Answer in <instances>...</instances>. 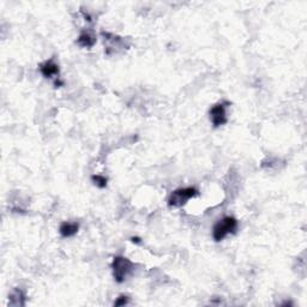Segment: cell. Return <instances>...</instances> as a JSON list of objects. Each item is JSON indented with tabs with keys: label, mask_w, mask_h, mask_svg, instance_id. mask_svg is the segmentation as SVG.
<instances>
[{
	"label": "cell",
	"mask_w": 307,
	"mask_h": 307,
	"mask_svg": "<svg viewBox=\"0 0 307 307\" xmlns=\"http://www.w3.org/2000/svg\"><path fill=\"white\" fill-rule=\"evenodd\" d=\"M227 105L228 103L218 102L210 108L209 115H210V122L214 125V128H220V126L224 125V124L228 122V118H227Z\"/></svg>",
	"instance_id": "5b68a950"
},
{
	"label": "cell",
	"mask_w": 307,
	"mask_h": 307,
	"mask_svg": "<svg viewBox=\"0 0 307 307\" xmlns=\"http://www.w3.org/2000/svg\"><path fill=\"white\" fill-rule=\"evenodd\" d=\"M131 240H132V243H137V244L141 243V239L140 238H132Z\"/></svg>",
	"instance_id": "7c38bea8"
},
{
	"label": "cell",
	"mask_w": 307,
	"mask_h": 307,
	"mask_svg": "<svg viewBox=\"0 0 307 307\" xmlns=\"http://www.w3.org/2000/svg\"><path fill=\"white\" fill-rule=\"evenodd\" d=\"M8 305L13 307L25 306V293L20 288H14L8 297Z\"/></svg>",
	"instance_id": "9c48e42d"
},
{
	"label": "cell",
	"mask_w": 307,
	"mask_h": 307,
	"mask_svg": "<svg viewBox=\"0 0 307 307\" xmlns=\"http://www.w3.org/2000/svg\"><path fill=\"white\" fill-rule=\"evenodd\" d=\"M198 190L196 187H184L173 191L168 197V206L169 208H181L191 198L198 196Z\"/></svg>",
	"instance_id": "3957f363"
},
{
	"label": "cell",
	"mask_w": 307,
	"mask_h": 307,
	"mask_svg": "<svg viewBox=\"0 0 307 307\" xmlns=\"http://www.w3.org/2000/svg\"><path fill=\"white\" fill-rule=\"evenodd\" d=\"M91 180H93L94 185L97 186L99 188H105L107 186V178L103 175H93L91 176Z\"/></svg>",
	"instance_id": "30bf717a"
},
{
	"label": "cell",
	"mask_w": 307,
	"mask_h": 307,
	"mask_svg": "<svg viewBox=\"0 0 307 307\" xmlns=\"http://www.w3.org/2000/svg\"><path fill=\"white\" fill-rule=\"evenodd\" d=\"M40 72L45 78L54 79V82L60 78V77H59L60 69H59V65L54 61V59H49V60H46L45 63L41 64Z\"/></svg>",
	"instance_id": "8992f818"
},
{
	"label": "cell",
	"mask_w": 307,
	"mask_h": 307,
	"mask_svg": "<svg viewBox=\"0 0 307 307\" xmlns=\"http://www.w3.org/2000/svg\"><path fill=\"white\" fill-rule=\"evenodd\" d=\"M79 230L78 222H71V221H65L59 227V233L63 238H71L76 235Z\"/></svg>",
	"instance_id": "ba28073f"
},
{
	"label": "cell",
	"mask_w": 307,
	"mask_h": 307,
	"mask_svg": "<svg viewBox=\"0 0 307 307\" xmlns=\"http://www.w3.org/2000/svg\"><path fill=\"white\" fill-rule=\"evenodd\" d=\"M112 270H113L115 281L118 283H123L134 274L135 264L126 257L117 256L114 257L113 262H112Z\"/></svg>",
	"instance_id": "6da1fadb"
},
{
	"label": "cell",
	"mask_w": 307,
	"mask_h": 307,
	"mask_svg": "<svg viewBox=\"0 0 307 307\" xmlns=\"http://www.w3.org/2000/svg\"><path fill=\"white\" fill-rule=\"evenodd\" d=\"M129 304V297L126 295H120L117 300L114 301V306H125Z\"/></svg>",
	"instance_id": "8fae6325"
},
{
	"label": "cell",
	"mask_w": 307,
	"mask_h": 307,
	"mask_svg": "<svg viewBox=\"0 0 307 307\" xmlns=\"http://www.w3.org/2000/svg\"><path fill=\"white\" fill-rule=\"evenodd\" d=\"M238 220L233 216H226L215 223L212 228V238L215 241H222L229 234H234L238 230Z\"/></svg>",
	"instance_id": "7a4b0ae2"
},
{
	"label": "cell",
	"mask_w": 307,
	"mask_h": 307,
	"mask_svg": "<svg viewBox=\"0 0 307 307\" xmlns=\"http://www.w3.org/2000/svg\"><path fill=\"white\" fill-rule=\"evenodd\" d=\"M77 43L82 48H91L96 43V34L91 29H84L77 38Z\"/></svg>",
	"instance_id": "52a82bcc"
},
{
	"label": "cell",
	"mask_w": 307,
	"mask_h": 307,
	"mask_svg": "<svg viewBox=\"0 0 307 307\" xmlns=\"http://www.w3.org/2000/svg\"><path fill=\"white\" fill-rule=\"evenodd\" d=\"M101 35L103 37V43H105V52L107 55L118 54V53L124 51V49H126L129 47L124 37H120L118 36V35L106 31H102Z\"/></svg>",
	"instance_id": "277c9868"
}]
</instances>
